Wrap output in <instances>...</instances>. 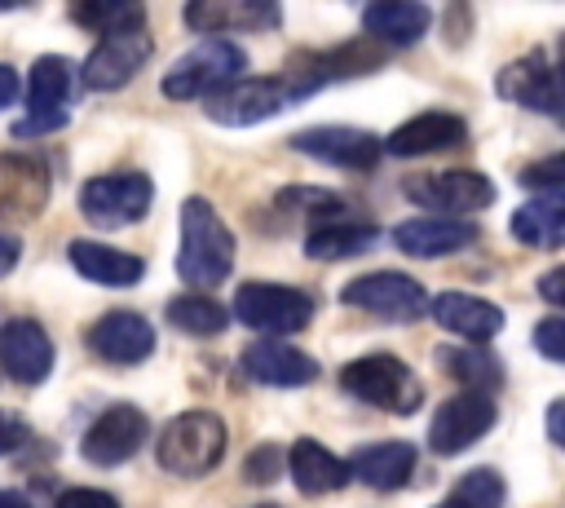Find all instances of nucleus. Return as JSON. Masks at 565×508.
Returning a JSON list of instances; mask_svg holds the SVG:
<instances>
[{"label":"nucleus","instance_id":"16","mask_svg":"<svg viewBox=\"0 0 565 508\" xmlns=\"http://www.w3.org/2000/svg\"><path fill=\"white\" fill-rule=\"evenodd\" d=\"M494 93L499 97H508V102H516V106H530V110H539V115H561V88H556V71H552V62H547V53H525V57H516V62H508L503 71H499V80H494Z\"/></svg>","mask_w":565,"mask_h":508},{"label":"nucleus","instance_id":"26","mask_svg":"<svg viewBox=\"0 0 565 508\" xmlns=\"http://www.w3.org/2000/svg\"><path fill=\"white\" fill-rule=\"evenodd\" d=\"M287 468H291V481L305 490V495H331L349 481V468L340 455H331L322 442L313 437H296L291 451H287Z\"/></svg>","mask_w":565,"mask_h":508},{"label":"nucleus","instance_id":"42","mask_svg":"<svg viewBox=\"0 0 565 508\" xmlns=\"http://www.w3.org/2000/svg\"><path fill=\"white\" fill-rule=\"evenodd\" d=\"M561 415H565V402H552L547 406V442H561Z\"/></svg>","mask_w":565,"mask_h":508},{"label":"nucleus","instance_id":"39","mask_svg":"<svg viewBox=\"0 0 565 508\" xmlns=\"http://www.w3.org/2000/svg\"><path fill=\"white\" fill-rule=\"evenodd\" d=\"M539 296H543L547 305H561V300H565V269H547L543 283H539Z\"/></svg>","mask_w":565,"mask_h":508},{"label":"nucleus","instance_id":"41","mask_svg":"<svg viewBox=\"0 0 565 508\" xmlns=\"http://www.w3.org/2000/svg\"><path fill=\"white\" fill-rule=\"evenodd\" d=\"M18 265V239H9V234H0V278L9 274Z\"/></svg>","mask_w":565,"mask_h":508},{"label":"nucleus","instance_id":"4","mask_svg":"<svg viewBox=\"0 0 565 508\" xmlns=\"http://www.w3.org/2000/svg\"><path fill=\"white\" fill-rule=\"evenodd\" d=\"M247 71V53L234 40H203L190 53H181L172 62V71L163 75V97L172 102H190V97H212L216 88L243 80Z\"/></svg>","mask_w":565,"mask_h":508},{"label":"nucleus","instance_id":"32","mask_svg":"<svg viewBox=\"0 0 565 508\" xmlns=\"http://www.w3.org/2000/svg\"><path fill=\"white\" fill-rule=\"evenodd\" d=\"M503 477L494 473V468H472V473H463L459 481H455V490H450V504L455 508H503Z\"/></svg>","mask_w":565,"mask_h":508},{"label":"nucleus","instance_id":"23","mask_svg":"<svg viewBox=\"0 0 565 508\" xmlns=\"http://www.w3.org/2000/svg\"><path fill=\"white\" fill-rule=\"evenodd\" d=\"M66 256H71V265L88 283H102V287H132L146 274V261L141 256H132L124 247H106L97 239H71L66 243Z\"/></svg>","mask_w":565,"mask_h":508},{"label":"nucleus","instance_id":"43","mask_svg":"<svg viewBox=\"0 0 565 508\" xmlns=\"http://www.w3.org/2000/svg\"><path fill=\"white\" fill-rule=\"evenodd\" d=\"M0 508H31V499L22 490H0Z\"/></svg>","mask_w":565,"mask_h":508},{"label":"nucleus","instance_id":"45","mask_svg":"<svg viewBox=\"0 0 565 508\" xmlns=\"http://www.w3.org/2000/svg\"><path fill=\"white\" fill-rule=\"evenodd\" d=\"M437 508H455V504H437Z\"/></svg>","mask_w":565,"mask_h":508},{"label":"nucleus","instance_id":"34","mask_svg":"<svg viewBox=\"0 0 565 508\" xmlns=\"http://www.w3.org/2000/svg\"><path fill=\"white\" fill-rule=\"evenodd\" d=\"M282 464H287L282 446H274V442H260V446L247 455V464H243V477H247V481H256V486H269L274 477H282Z\"/></svg>","mask_w":565,"mask_h":508},{"label":"nucleus","instance_id":"30","mask_svg":"<svg viewBox=\"0 0 565 508\" xmlns=\"http://www.w3.org/2000/svg\"><path fill=\"white\" fill-rule=\"evenodd\" d=\"M168 322L177 331H185V336H221L225 322H230V314L212 296L194 292V296H172L168 300Z\"/></svg>","mask_w":565,"mask_h":508},{"label":"nucleus","instance_id":"12","mask_svg":"<svg viewBox=\"0 0 565 508\" xmlns=\"http://www.w3.org/2000/svg\"><path fill=\"white\" fill-rule=\"evenodd\" d=\"M141 442H146V411L132 406V402H115L88 424V433L79 442V455L97 468H115V464L132 459L141 451Z\"/></svg>","mask_w":565,"mask_h":508},{"label":"nucleus","instance_id":"38","mask_svg":"<svg viewBox=\"0 0 565 508\" xmlns=\"http://www.w3.org/2000/svg\"><path fill=\"white\" fill-rule=\"evenodd\" d=\"M561 177H565V159L552 155V159H543V163H530V168L521 172V186H547V190H561Z\"/></svg>","mask_w":565,"mask_h":508},{"label":"nucleus","instance_id":"2","mask_svg":"<svg viewBox=\"0 0 565 508\" xmlns=\"http://www.w3.org/2000/svg\"><path fill=\"white\" fill-rule=\"evenodd\" d=\"M225 420L212 415V411H181L163 424L159 442H154V455H159V468L163 473H177V477H203L221 464L225 455Z\"/></svg>","mask_w":565,"mask_h":508},{"label":"nucleus","instance_id":"24","mask_svg":"<svg viewBox=\"0 0 565 508\" xmlns=\"http://www.w3.org/2000/svg\"><path fill=\"white\" fill-rule=\"evenodd\" d=\"M349 477L366 481L371 490H402L415 477V446L411 442H371L344 459Z\"/></svg>","mask_w":565,"mask_h":508},{"label":"nucleus","instance_id":"36","mask_svg":"<svg viewBox=\"0 0 565 508\" xmlns=\"http://www.w3.org/2000/svg\"><path fill=\"white\" fill-rule=\"evenodd\" d=\"M26 442H31V424H26V415L0 406V455H13V451L26 446Z\"/></svg>","mask_w":565,"mask_h":508},{"label":"nucleus","instance_id":"20","mask_svg":"<svg viewBox=\"0 0 565 508\" xmlns=\"http://www.w3.org/2000/svg\"><path fill=\"white\" fill-rule=\"evenodd\" d=\"M468 243H477V225L463 216H415V221H402L393 230V247L406 256H419V261L450 256Z\"/></svg>","mask_w":565,"mask_h":508},{"label":"nucleus","instance_id":"40","mask_svg":"<svg viewBox=\"0 0 565 508\" xmlns=\"http://www.w3.org/2000/svg\"><path fill=\"white\" fill-rule=\"evenodd\" d=\"M13 102H18V71L0 62V110L13 106Z\"/></svg>","mask_w":565,"mask_h":508},{"label":"nucleus","instance_id":"3","mask_svg":"<svg viewBox=\"0 0 565 508\" xmlns=\"http://www.w3.org/2000/svg\"><path fill=\"white\" fill-rule=\"evenodd\" d=\"M340 389H349L366 406H380V411H393V415H411L424 402L419 375L393 353H362V358L344 362L340 367Z\"/></svg>","mask_w":565,"mask_h":508},{"label":"nucleus","instance_id":"10","mask_svg":"<svg viewBox=\"0 0 565 508\" xmlns=\"http://www.w3.org/2000/svg\"><path fill=\"white\" fill-rule=\"evenodd\" d=\"M402 194L419 208L433 212H481L494 203V186L490 177L472 172V168H446V172H424V177H406Z\"/></svg>","mask_w":565,"mask_h":508},{"label":"nucleus","instance_id":"18","mask_svg":"<svg viewBox=\"0 0 565 508\" xmlns=\"http://www.w3.org/2000/svg\"><path fill=\"white\" fill-rule=\"evenodd\" d=\"M468 137V124L450 110H424V115H411L406 124H397L388 137H380V150L397 155V159H419V155H437V150H450Z\"/></svg>","mask_w":565,"mask_h":508},{"label":"nucleus","instance_id":"28","mask_svg":"<svg viewBox=\"0 0 565 508\" xmlns=\"http://www.w3.org/2000/svg\"><path fill=\"white\" fill-rule=\"evenodd\" d=\"M512 234L525 247H561V239H565V199H561V190L521 203L512 212Z\"/></svg>","mask_w":565,"mask_h":508},{"label":"nucleus","instance_id":"13","mask_svg":"<svg viewBox=\"0 0 565 508\" xmlns=\"http://www.w3.org/2000/svg\"><path fill=\"white\" fill-rule=\"evenodd\" d=\"M291 150L296 155H309V159H322L331 168H375L380 163V137L366 133V128H349V124H318V128H300L291 133Z\"/></svg>","mask_w":565,"mask_h":508},{"label":"nucleus","instance_id":"27","mask_svg":"<svg viewBox=\"0 0 565 508\" xmlns=\"http://www.w3.org/2000/svg\"><path fill=\"white\" fill-rule=\"evenodd\" d=\"M380 243V225H366V221H327V225H313L309 239H305V256L313 261H349V256H362Z\"/></svg>","mask_w":565,"mask_h":508},{"label":"nucleus","instance_id":"37","mask_svg":"<svg viewBox=\"0 0 565 508\" xmlns=\"http://www.w3.org/2000/svg\"><path fill=\"white\" fill-rule=\"evenodd\" d=\"M57 508H119V499L97 486H71L57 495Z\"/></svg>","mask_w":565,"mask_h":508},{"label":"nucleus","instance_id":"15","mask_svg":"<svg viewBox=\"0 0 565 508\" xmlns=\"http://www.w3.org/2000/svg\"><path fill=\"white\" fill-rule=\"evenodd\" d=\"M0 371L18 384H40L53 371V340L35 318H9L0 327Z\"/></svg>","mask_w":565,"mask_h":508},{"label":"nucleus","instance_id":"31","mask_svg":"<svg viewBox=\"0 0 565 508\" xmlns=\"http://www.w3.org/2000/svg\"><path fill=\"white\" fill-rule=\"evenodd\" d=\"M71 22L93 27L97 35L137 31V27H146V9H141V4H75V9H71Z\"/></svg>","mask_w":565,"mask_h":508},{"label":"nucleus","instance_id":"44","mask_svg":"<svg viewBox=\"0 0 565 508\" xmlns=\"http://www.w3.org/2000/svg\"><path fill=\"white\" fill-rule=\"evenodd\" d=\"M256 508H278V504H256Z\"/></svg>","mask_w":565,"mask_h":508},{"label":"nucleus","instance_id":"7","mask_svg":"<svg viewBox=\"0 0 565 508\" xmlns=\"http://www.w3.org/2000/svg\"><path fill=\"white\" fill-rule=\"evenodd\" d=\"M318 300L300 287H282V283H243L234 292V318L252 331H265V336H291V331H305L309 318H313Z\"/></svg>","mask_w":565,"mask_h":508},{"label":"nucleus","instance_id":"11","mask_svg":"<svg viewBox=\"0 0 565 508\" xmlns=\"http://www.w3.org/2000/svg\"><path fill=\"white\" fill-rule=\"evenodd\" d=\"M494 420H499L494 398L463 389V393H455V398H446V402L437 406V415H433V424H428V446H433L437 455H459V451H468L472 442H481V437L494 428Z\"/></svg>","mask_w":565,"mask_h":508},{"label":"nucleus","instance_id":"17","mask_svg":"<svg viewBox=\"0 0 565 508\" xmlns=\"http://www.w3.org/2000/svg\"><path fill=\"white\" fill-rule=\"evenodd\" d=\"M88 349L119 367L146 362L154 353V327L132 309H110L88 327Z\"/></svg>","mask_w":565,"mask_h":508},{"label":"nucleus","instance_id":"9","mask_svg":"<svg viewBox=\"0 0 565 508\" xmlns=\"http://www.w3.org/2000/svg\"><path fill=\"white\" fill-rule=\"evenodd\" d=\"M340 300L353 305V309H366V314H375V318H388V322H411V318H419L424 305H428L424 287H419L411 274H402V269L362 274V278L344 283Z\"/></svg>","mask_w":565,"mask_h":508},{"label":"nucleus","instance_id":"6","mask_svg":"<svg viewBox=\"0 0 565 508\" xmlns=\"http://www.w3.org/2000/svg\"><path fill=\"white\" fill-rule=\"evenodd\" d=\"M75 80H79V66H75L71 57H57V53L35 57V66H31V84H26L31 115L13 124V137H44V133L62 128V124L71 119Z\"/></svg>","mask_w":565,"mask_h":508},{"label":"nucleus","instance_id":"22","mask_svg":"<svg viewBox=\"0 0 565 508\" xmlns=\"http://www.w3.org/2000/svg\"><path fill=\"white\" fill-rule=\"evenodd\" d=\"M362 27H366V40H375L380 49H411L433 27V13L428 4H415V0H380L362 9Z\"/></svg>","mask_w":565,"mask_h":508},{"label":"nucleus","instance_id":"8","mask_svg":"<svg viewBox=\"0 0 565 508\" xmlns=\"http://www.w3.org/2000/svg\"><path fill=\"white\" fill-rule=\"evenodd\" d=\"M154 186L146 172H110V177H93L79 190V212L97 225V230H124L132 221H141L150 212Z\"/></svg>","mask_w":565,"mask_h":508},{"label":"nucleus","instance_id":"33","mask_svg":"<svg viewBox=\"0 0 565 508\" xmlns=\"http://www.w3.org/2000/svg\"><path fill=\"white\" fill-rule=\"evenodd\" d=\"M274 203H278L282 212H296V216H313V212H340V208H344V203H340V194L318 190V186H287V190H278V194H274Z\"/></svg>","mask_w":565,"mask_h":508},{"label":"nucleus","instance_id":"29","mask_svg":"<svg viewBox=\"0 0 565 508\" xmlns=\"http://www.w3.org/2000/svg\"><path fill=\"white\" fill-rule=\"evenodd\" d=\"M433 353H437V367L446 375H455L459 384H468V393H490V389L503 384V362L490 349H455V345H441Z\"/></svg>","mask_w":565,"mask_h":508},{"label":"nucleus","instance_id":"5","mask_svg":"<svg viewBox=\"0 0 565 508\" xmlns=\"http://www.w3.org/2000/svg\"><path fill=\"white\" fill-rule=\"evenodd\" d=\"M305 93L296 84H287L282 75H243L225 88H216L212 97H203L207 106V119L212 124H225V128H252V124H265L274 119L278 110H287L291 102H300Z\"/></svg>","mask_w":565,"mask_h":508},{"label":"nucleus","instance_id":"19","mask_svg":"<svg viewBox=\"0 0 565 508\" xmlns=\"http://www.w3.org/2000/svg\"><path fill=\"white\" fill-rule=\"evenodd\" d=\"M428 314L441 331L459 336V340H472V345H486L503 331V309L481 300V296H468V292H441L428 300Z\"/></svg>","mask_w":565,"mask_h":508},{"label":"nucleus","instance_id":"14","mask_svg":"<svg viewBox=\"0 0 565 508\" xmlns=\"http://www.w3.org/2000/svg\"><path fill=\"white\" fill-rule=\"evenodd\" d=\"M146 57H150V35H146V27H137V31H110V35H102V44L84 57L79 80H84V88H93V93H110V88H124V84L146 66Z\"/></svg>","mask_w":565,"mask_h":508},{"label":"nucleus","instance_id":"1","mask_svg":"<svg viewBox=\"0 0 565 508\" xmlns=\"http://www.w3.org/2000/svg\"><path fill=\"white\" fill-rule=\"evenodd\" d=\"M234 269V234L221 221V212L207 199L181 203V247H177V274L194 287H216Z\"/></svg>","mask_w":565,"mask_h":508},{"label":"nucleus","instance_id":"25","mask_svg":"<svg viewBox=\"0 0 565 508\" xmlns=\"http://www.w3.org/2000/svg\"><path fill=\"white\" fill-rule=\"evenodd\" d=\"M282 13L274 4H247V0H194L185 4V27L203 35H225V31H252V27H278Z\"/></svg>","mask_w":565,"mask_h":508},{"label":"nucleus","instance_id":"35","mask_svg":"<svg viewBox=\"0 0 565 508\" xmlns=\"http://www.w3.org/2000/svg\"><path fill=\"white\" fill-rule=\"evenodd\" d=\"M534 345H539V353H543L547 362H565V318L547 314V318L534 327Z\"/></svg>","mask_w":565,"mask_h":508},{"label":"nucleus","instance_id":"21","mask_svg":"<svg viewBox=\"0 0 565 508\" xmlns=\"http://www.w3.org/2000/svg\"><path fill=\"white\" fill-rule=\"evenodd\" d=\"M238 362H243L247 380L274 384V389H296V384L318 380V362H313L309 353L282 345V340H256V345H247V349L238 353Z\"/></svg>","mask_w":565,"mask_h":508}]
</instances>
